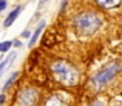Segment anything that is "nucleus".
Segmentation results:
<instances>
[{"instance_id": "obj_1", "label": "nucleus", "mask_w": 122, "mask_h": 106, "mask_svg": "<svg viewBox=\"0 0 122 106\" xmlns=\"http://www.w3.org/2000/svg\"><path fill=\"white\" fill-rule=\"evenodd\" d=\"M74 26L79 34L90 35L99 30L101 26V19L95 13H82L74 19Z\"/></svg>"}, {"instance_id": "obj_2", "label": "nucleus", "mask_w": 122, "mask_h": 106, "mask_svg": "<svg viewBox=\"0 0 122 106\" xmlns=\"http://www.w3.org/2000/svg\"><path fill=\"white\" fill-rule=\"evenodd\" d=\"M52 73L64 85H75L78 82L77 70L65 62H55L52 66Z\"/></svg>"}, {"instance_id": "obj_3", "label": "nucleus", "mask_w": 122, "mask_h": 106, "mask_svg": "<svg viewBox=\"0 0 122 106\" xmlns=\"http://www.w3.org/2000/svg\"><path fill=\"white\" fill-rule=\"evenodd\" d=\"M121 70H122V65L121 64H118V62L109 64L108 66H105L99 74H96V76H95V82H96L99 85L107 84V83L110 82V80L114 78Z\"/></svg>"}, {"instance_id": "obj_4", "label": "nucleus", "mask_w": 122, "mask_h": 106, "mask_svg": "<svg viewBox=\"0 0 122 106\" xmlns=\"http://www.w3.org/2000/svg\"><path fill=\"white\" fill-rule=\"evenodd\" d=\"M21 104L24 106H33L38 100V93L33 88H27L21 93Z\"/></svg>"}, {"instance_id": "obj_5", "label": "nucleus", "mask_w": 122, "mask_h": 106, "mask_svg": "<svg viewBox=\"0 0 122 106\" xmlns=\"http://www.w3.org/2000/svg\"><path fill=\"white\" fill-rule=\"evenodd\" d=\"M20 12H21V8H20V7H17L16 9H13L12 12H9V14H8V17L5 18V21H4V26H5V27H9L10 25H12L13 22L16 21V18L18 17Z\"/></svg>"}, {"instance_id": "obj_6", "label": "nucleus", "mask_w": 122, "mask_h": 106, "mask_svg": "<svg viewBox=\"0 0 122 106\" xmlns=\"http://www.w3.org/2000/svg\"><path fill=\"white\" fill-rule=\"evenodd\" d=\"M97 4L103 8H113L120 4L121 0H96Z\"/></svg>"}, {"instance_id": "obj_7", "label": "nucleus", "mask_w": 122, "mask_h": 106, "mask_svg": "<svg viewBox=\"0 0 122 106\" xmlns=\"http://www.w3.org/2000/svg\"><path fill=\"white\" fill-rule=\"evenodd\" d=\"M43 27H44V22H42V23H40L39 26L36 27V30L34 31V35L31 36V39H30V43H29V47H33V45L36 43V40H38V38H39V35H40V32H42Z\"/></svg>"}, {"instance_id": "obj_8", "label": "nucleus", "mask_w": 122, "mask_h": 106, "mask_svg": "<svg viewBox=\"0 0 122 106\" xmlns=\"http://www.w3.org/2000/svg\"><path fill=\"white\" fill-rule=\"evenodd\" d=\"M14 57H16V53H12L9 57H7V58H5L4 61H3L1 64H0V75L3 74V71H4V69L7 67V65H8V64H10V62H12L13 60H14Z\"/></svg>"}, {"instance_id": "obj_9", "label": "nucleus", "mask_w": 122, "mask_h": 106, "mask_svg": "<svg viewBox=\"0 0 122 106\" xmlns=\"http://www.w3.org/2000/svg\"><path fill=\"white\" fill-rule=\"evenodd\" d=\"M46 106H64V102L61 101V100L59 98V97H52V98H49L47 101V104H46Z\"/></svg>"}, {"instance_id": "obj_10", "label": "nucleus", "mask_w": 122, "mask_h": 106, "mask_svg": "<svg viewBox=\"0 0 122 106\" xmlns=\"http://www.w3.org/2000/svg\"><path fill=\"white\" fill-rule=\"evenodd\" d=\"M12 47V41H3L0 43V52H8Z\"/></svg>"}, {"instance_id": "obj_11", "label": "nucleus", "mask_w": 122, "mask_h": 106, "mask_svg": "<svg viewBox=\"0 0 122 106\" xmlns=\"http://www.w3.org/2000/svg\"><path fill=\"white\" fill-rule=\"evenodd\" d=\"M16 78H17V73H13V74H12V76H10V78L7 80V83H5L4 89H8V88H9L10 85H12V83L14 82V79H16Z\"/></svg>"}, {"instance_id": "obj_12", "label": "nucleus", "mask_w": 122, "mask_h": 106, "mask_svg": "<svg viewBox=\"0 0 122 106\" xmlns=\"http://www.w3.org/2000/svg\"><path fill=\"white\" fill-rule=\"evenodd\" d=\"M7 8V0H0V12Z\"/></svg>"}, {"instance_id": "obj_13", "label": "nucleus", "mask_w": 122, "mask_h": 106, "mask_svg": "<svg viewBox=\"0 0 122 106\" xmlns=\"http://www.w3.org/2000/svg\"><path fill=\"white\" fill-rule=\"evenodd\" d=\"M4 100H5V96H4V94H0V105H3Z\"/></svg>"}]
</instances>
